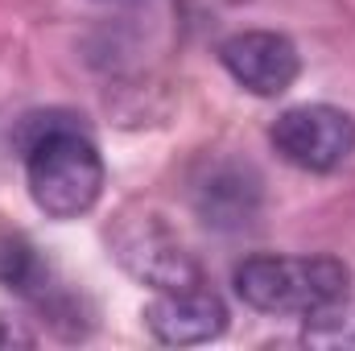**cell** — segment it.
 I'll return each instance as SVG.
<instances>
[{
    "label": "cell",
    "instance_id": "6",
    "mask_svg": "<svg viewBox=\"0 0 355 351\" xmlns=\"http://www.w3.org/2000/svg\"><path fill=\"white\" fill-rule=\"evenodd\" d=\"M145 327L157 343H170V348L211 343L227 331V306L202 281L178 285V289H157V298L145 306Z\"/></svg>",
    "mask_w": 355,
    "mask_h": 351
},
{
    "label": "cell",
    "instance_id": "10",
    "mask_svg": "<svg viewBox=\"0 0 355 351\" xmlns=\"http://www.w3.org/2000/svg\"><path fill=\"white\" fill-rule=\"evenodd\" d=\"M37 339H33V331H25L17 318H8V314H0V351H12V348H33Z\"/></svg>",
    "mask_w": 355,
    "mask_h": 351
},
{
    "label": "cell",
    "instance_id": "5",
    "mask_svg": "<svg viewBox=\"0 0 355 351\" xmlns=\"http://www.w3.org/2000/svg\"><path fill=\"white\" fill-rule=\"evenodd\" d=\"M219 62L223 71L240 83L244 91L261 95V99H277L297 83L302 75V54L285 33L272 29H244L232 33L219 46Z\"/></svg>",
    "mask_w": 355,
    "mask_h": 351
},
{
    "label": "cell",
    "instance_id": "4",
    "mask_svg": "<svg viewBox=\"0 0 355 351\" xmlns=\"http://www.w3.org/2000/svg\"><path fill=\"white\" fill-rule=\"evenodd\" d=\"M268 141L289 166L306 174H331L355 153V116L331 103H297L272 120Z\"/></svg>",
    "mask_w": 355,
    "mask_h": 351
},
{
    "label": "cell",
    "instance_id": "9",
    "mask_svg": "<svg viewBox=\"0 0 355 351\" xmlns=\"http://www.w3.org/2000/svg\"><path fill=\"white\" fill-rule=\"evenodd\" d=\"M306 343H318V348H355V314L347 310V302L331 306V310H318L306 318Z\"/></svg>",
    "mask_w": 355,
    "mask_h": 351
},
{
    "label": "cell",
    "instance_id": "8",
    "mask_svg": "<svg viewBox=\"0 0 355 351\" xmlns=\"http://www.w3.org/2000/svg\"><path fill=\"white\" fill-rule=\"evenodd\" d=\"M0 285L21 293V298H46L50 289V264L42 261V252L33 248V240L25 232L0 228Z\"/></svg>",
    "mask_w": 355,
    "mask_h": 351
},
{
    "label": "cell",
    "instance_id": "2",
    "mask_svg": "<svg viewBox=\"0 0 355 351\" xmlns=\"http://www.w3.org/2000/svg\"><path fill=\"white\" fill-rule=\"evenodd\" d=\"M236 293L261 314H318L347 302L352 268L339 257H248L236 264Z\"/></svg>",
    "mask_w": 355,
    "mask_h": 351
},
{
    "label": "cell",
    "instance_id": "1",
    "mask_svg": "<svg viewBox=\"0 0 355 351\" xmlns=\"http://www.w3.org/2000/svg\"><path fill=\"white\" fill-rule=\"evenodd\" d=\"M29 198L50 219H79L103 194V157L71 112H33L17 128Z\"/></svg>",
    "mask_w": 355,
    "mask_h": 351
},
{
    "label": "cell",
    "instance_id": "7",
    "mask_svg": "<svg viewBox=\"0 0 355 351\" xmlns=\"http://www.w3.org/2000/svg\"><path fill=\"white\" fill-rule=\"evenodd\" d=\"M257 207H261V182L244 166L219 162L194 186V211L202 215L207 228H219V232L244 228L257 215Z\"/></svg>",
    "mask_w": 355,
    "mask_h": 351
},
{
    "label": "cell",
    "instance_id": "3",
    "mask_svg": "<svg viewBox=\"0 0 355 351\" xmlns=\"http://www.w3.org/2000/svg\"><path fill=\"white\" fill-rule=\"evenodd\" d=\"M107 244L112 257L124 264V273H132L153 289H178L202 281L198 261L186 252V244L170 232V223L157 211H124L107 232Z\"/></svg>",
    "mask_w": 355,
    "mask_h": 351
}]
</instances>
